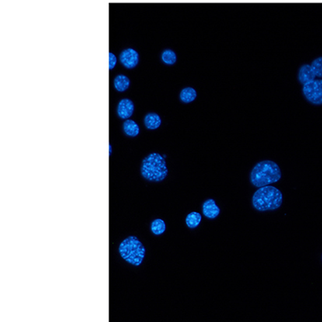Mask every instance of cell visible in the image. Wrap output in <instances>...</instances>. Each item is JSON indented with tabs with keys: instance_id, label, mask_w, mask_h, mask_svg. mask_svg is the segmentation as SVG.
Returning a JSON list of instances; mask_svg holds the SVG:
<instances>
[{
	"instance_id": "obj_10",
	"label": "cell",
	"mask_w": 322,
	"mask_h": 322,
	"mask_svg": "<svg viewBox=\"0 0 322 322\" xmlns=\"http://www.w3.org/2000/svg\"><path fill=\"white\" fill-rule=\"evenodd\" d=\"M161 123H162L161 118L159 117V114H155V113H149L144 118L145 127L149 130H155V129L159 128L160 127Z\"/></svg>"
},
{
	"instance_id": "obj_9",
	"label": "cell",
	"mask_w": 322,
	"mask_h": 322,
	"mask_svg": "<svg viewBox=\"0 0 322 322\" xmlns=\"http://www.w3.org/2000/svg\"><path fill=\"white\" fill-rule=\"evenodd\" d=\"M203 214L210 219H214L218 216L220 209L217 206L216 203L213 199H208L203 203Z\"/></svg>"
},
{
	"instance_id": "obj_19",
	"label": "cell",
	"mask_w": 322,
	"mask_h": 322,
	"mask_svg": "<svg viewBox=\"0 0 322 322\" xmlns=\"http://www.w3.org/2000/svg\"><path fill=\"white\" fill-rule=\"evenodd\" d=\"M112 154V146L110 144H109V155H111Z\"/></svg>"
},
{
	"instance_id": "obj_2",
	"label": "cell",
	"mask_w": 322,
	"mask_h": 322,
	"mask_svg": "<svg viewBox=\"0 0 322 322\" xmlns=\"http://www.w3.org/2000/svg\"><path fill=\"white\" fill-rule=\"evenodd\" d=\"M163 155L157 152L149 154L143 159L141 175L144 179L152 182L165 180L169 174V169Z\"/></svg>"
},
{
	"instance_id": "obj_15",
	"label": "cell",
	"mask_w": 322,
	"mask_h": 322,
	"mask_svg": "<svg viewBox=\"0 0 322 322\" xmlns=\"http://www.w3.org/2000/svg\"><path fill=\"white\" fill-rule=\"evenodd\" d=\"M165 229H166V225L163 220L155 219L152 221V224H151V231L152 233L155 235H160L162 234L165 233Z\"/></svg>"
},
{
	"instance_id": "obj_14",
	"label": "cell",
	"mask_w": 322,
	"mask_h": 322,
	"mask_svg": "<svg viewBox=\"0 0 322 322\" xmlns=\"http://www.w3.org/2000/svg\"><path fill=\"white\" fill-rule=\"evenodd\" d=\"M201 222V215L199 213L192 212L188 214L187 217H186V225L189 227L192 228V229L197 227V225H199Z\"/></svg>"
},
{
	"instance_id": "obj_3",
	"label": "cell",
	"mask_w": 322,
	"mask_h": 322,
	"mask_svg": "<svg viewBox=\"0 0 322 322\" xmlns=\"http://www.w3.org/2000/svg\"><path fill=\"white\" fill-rule=\"evenodd\" d=\"M282 202V193L273 186L260 187L252 197L253 206L259 211H274L280 208Z\"/></svg>"
},
{
	"instance_id": "obj_11",
	"label": "cell",
	"mask_w": 322,
	"mask_h": 322,
	"mask_svg": "<svg viewBox=\"0 0 322 322\" xmlns=\"http://www.w3.org/2000/svg\"><path fill=\"white\" fill-rule=\"evenodd\" d=\"M123 131L127 136L135 137L140 134V127L134 120H127L123 125Z\"/></svg>"
},
{
	"instance_id": "obj_5",
	"label": "cell",
	"mask_w": 322,
	"mask_h": 322,
	"mask_svg": "<svg viewBox=\"0 0 322 322\" xmlns=\"http://www.w3.org/2000/svg\"><path fill=\"white\" fill-rule=\"evenodd\" d=\"M302 92L309 103L316 106L322 105V79H314L305 84Z\"/></svg>"
},
{
	"instance_id": "obj_18",
	"label": "cell",
	"mask_w": 322,
	"mask_h": 322,
	"mask_svg": "<svg viewBox=\"0 0 322 322\" xmlns=\"http://www.w3.org/2000/svg\"><path fill=\"white\" fill-rule=\"evenodd\" d=\"M116 64H117V57L114 53H109V68L110 71L116 67Z\"/></svg>"
},
{
	"instance_id": "obj_8",
	"label": "cell",
	"mask_w": 322,
	"mask_h": 322,
	"mask_svg": "<svg viewBox=\"0 0 322 322\" xmlns=\"http://www.w3.org/2000/svg\"><path fill=\"white\" fill-rule=\"evenodd\" d=\"M316 79V75L313 72V68L311 66V64H303L300 68L299 72H298V80L299 82L305 85V84L309 83L313 80Z\"/></svg>"
},
{
	"instance_id": "obj_13",
	"label": "cell",
	"mask_w": 322,
	"mask_h": 322,
	"mask_svg": "<svg viewBox=\"0 0 322 322\" xmlns=\"http://www.w3.org/2000/svg\"><path fill=\"white\" fill-rule=\"evenodd\" d=\"M197 93L195 89L192 87H186L180 91V99L182 103H190L197 99Z\"/></svg>"
},
{
	"instance_id": "obj_16",
	"label": "cell",
	"mask_w": 322,
	"mask_h": 322,
	"mask_svg": "<svg viewBox=\"0 0 322 322\" xmlns=\"http://www.w3.org/2000/svg\"><path fill=\"white\" fill-rule=\"evenodd\" d=\"M161 60L168 65H173L176 62V53L172 50H165L161 54Z\"/></svg>"
},
{
	"instance_id": "obj_12",
	"label": "cell",
	"mask_w": 322,
	"mask_h": 322,
	"mask_svg": "<svg viewBox=\"0 0 322 322\" xmlns=\"http://www.w3.org/2000/svg\"><path fill=\"white\" fill-rule=\"evenodd\" d=\"M130 79L125 75L120 74L116 77L114 80V85L116 90L119 92H124L128 89L130 86Z\"/></svg>"
},
{
	"instance_id": "obj_1",
	"label": "cell",
	"mask_w": 322,
	"mask_h": 322,
	"mask_svg": "<svg viewBox=\"0 0 322 322\" xmlns=\"http://www.w3.org/2000/svg\"><path fill=\"white\" fill-rule=\"evenodd\" d=\"M250 178L253 186L264 187L281 180V169L274 161H261L252 169Z\"/></svg>"
},
{
	"instance_id": "obj_17",
	"label": "cell",
	"mask_w": 322,
	"mask_h": 322,
	"mask_svg": "<svg viewBox=\"0 0 322 322\" xmlns=\"http://www.w3.org/2000/svg\"><path fill=\"white\" fill-rule=\"evenodd\" d=\"M313 72L317 78H322V57L314 59L311 64Z\"/></svg>"
},
{
	"instance_id": "obj_4",
	"label": "cell",
	"mask_w": 322,
	"mask_h": 322,
	"mask_svg": "<svg viewBox=\"0 0 322 322\" xmlns=\"http://www.w3.org/2000/svg\"><path fill=\"white\" fill-rule=\"evenodd\" d=\"M119 251L123 260L138 267L144 261L146 249L138 238L129 236L120 243Z\"/></svg>"
},
{
	"instance_id": "obj_7",
	"label": "cell",
	"mask_w": 322,
	"mask_h": 322,
	"mask_svg": "<svg viewBox=\"0 0 322 322\" xmlns=\"http://www.w3.org/2000/svg\"><path fill=\"white\" fill-rule=\"evenodd\" d=\"M134 109H135V106L131 99H122L118 105V116L122 120H128L129 118L132 116Z\"/></svg>"
},
{
	"instance_id": "obj_6",
	"label": "cell",
	"mask_w": 322,
	"mask_h": 322,
	"mask_svg": "<svg viewBox=\"0 0 322 322\" xmlns=\"http://www.w3.org/2000/svg\"><path fill=\"white\" fill-rule=\"evenodd\" d=\"M120 60L123 66L127 68H133L137 66L140 61L139 53L133 49L123 50L120 55Z\"/></svg>"
}]
</instances>
